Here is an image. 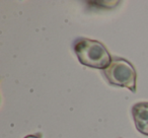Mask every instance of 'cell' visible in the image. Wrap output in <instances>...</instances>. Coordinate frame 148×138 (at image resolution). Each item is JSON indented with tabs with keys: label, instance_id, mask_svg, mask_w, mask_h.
I'll return each instance as SVG.
<instances>
[{
	"label": "cell",
	"instance_id": "cell-1",
	"mask_svg": "<svg viewBox=\"0 0 148 138\" xmlns=\"http://www.w3.org/2000/svg\"><path fill=\"white\" fill-rule=\"evenodd\" d=\"M73 49L79 62L87 67L105 70L113 61L107 48L99 41L78 38L74 41Z\"/></svg>",
	"mask_w": 148,
	"mask_h": 138
},
{
	"label": "cell",
	"instance_id": "cell-2",
	"mask_svg": "<svg viewBox=\"0 0 148 138\" xmlns=\"http://www.w3.org/2000/svg\"><path fill=\"white\" fill-rule=\"evenodd\" d=\"M106 79L111 85L126 87L132 93H136L137 73L131 62L124 58L116 57L111 65L103 70Z\"/></svg>",
	"mask_w": 148,
	"mask_h": 138
},
{
	"label": "cell",
	"instance_id": "cell-3",
	"mask_svg": "<svg viewBox=\"0 0 148 138\" xmlns=\"http://www.w3.org/2000/svg\"><path fill=\"white\" fill-rule=\"evenodd\" d=\"M135 127L143 135L148 136V102H140L132 107Z\"/></svg>",
	"mask_w": 148,
	"mask_h": 138
},
{
	"label": "cell",
	"instance_id": "cell-4",
	"mask_svg": "<svg viewBox=\"0 0 148 138\" xmlns=\"http://www.w3.org/2000/svg\"><path fill=\"white\" fill-rule=\"evenodd\" d=\"M25 138H42V136L40 134H31V135H27Z\"/></svg>",
	"mask_w": 148,
	"mask_h": 138
}]
</instances>
